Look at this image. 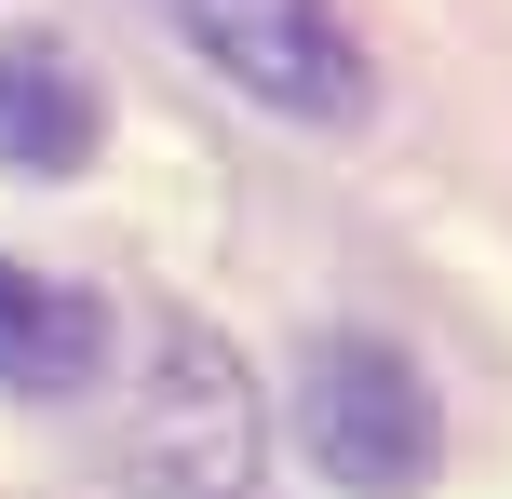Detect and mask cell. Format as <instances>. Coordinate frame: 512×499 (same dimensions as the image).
<instances>
[{
	"instance_id": "3957f363",
	"label": "cell",
	"mask_w": 512,
	"mask_h": 499,
	"mask_svg": "<svg viewBox=\"0 0 512 499\" xmlns=\"http://www.w3.org/2000/svg\"><path fill=\"white\" fill-rule=\"evenodd\" d=\"M176 27L203 41V68H230L283 122H351L364 108V41L337 0H176Z\"/></svg>"
},
{
	"instance_id": "5b68a950",
	"label": "cell",
	"mask_w": 512,
	"mask_h": 499,
	"mask_svg": "<svg viewBox=\"0 0 512 499\" xmlns=\"http://www.w3.org/2000/svg\"><path fill=\"white\" fill-rule=\"evenodd\" d=\"M108 351V311L68 284H41V270L0 257V392H81Z\"/></svg>"
},
{
	"instance_id": "7a4b0ae2",
	"label": "cell",
	"mask_w": 512,
	"mask_h": 499,
	"mask_svg": "<svg viewBox=\"0 0 512 499\" xmlns=\"http://www.w3.org/2000/svg\"><path fill=\"white\" fill-rule=\"evenodd\" d=\"M297 446L324 486L351 499H405L432 473V392H418V365L391 338H310L297 365Z\"/></svg>"
},
{
	"instance_id": "277c9868",
	"label": "cell",
	"mask_w": 512,
	"mask_h": 499,
	"mask_svg": "<svg viewBox=\"0 0 512 499\" xmlns=\"http://www.w3.org/2000/svg\"><path fill=\"white\" fill-rule=\"evenodd\" d=\"M0 162L14 176H81L95 162V81H81V54L54 27L0 41Z\"/></svg>"
},
{
	"instance_id": "6da1fadb",
	"label": "cell",
	"mask_w": 512,
	"mask_h": 499,
	"mask_svg": "<svg viewBox=\"0 0 512 499\" xmlns=\"http://www.w3.org/2000/svg\"><path fill=\"white\" fill-rule=\"evenodd\" d=\"M108 459L135 473V499H256V378L216 324L162 311L149 324V378L122 392Z\"/></svg>"
}]
</instances>
